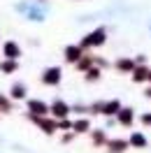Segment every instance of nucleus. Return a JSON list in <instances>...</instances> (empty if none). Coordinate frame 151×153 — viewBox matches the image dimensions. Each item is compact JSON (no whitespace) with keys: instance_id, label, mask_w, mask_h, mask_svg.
I'll use <instances>...</instances> for the list:
<instances>
[{"instance_id":"f257e3e1","label":"nucleus","mask_w":151,"mask_h":153,"mask_svg":"<svg viewBox=\"0 0 151 153\" xmlns=\"http://www.w3.org/2000/svg\"><path fill=\"white\" fill-rule=\"evenodd\" d=\"M105 37H107V33H105L102 28H98V30L88 33V35L84 37L81 47H102V44H105Z\"/></svg>"},{"instance_id":"f03ea898","label":"nucleus","mask_w":151,"mask_h":153,"mask_svg":"<svg viewBox=\"0 0 151 153\" xmlns=\"http://www.w3.org/2000/svg\"><path fill=\"white\" fill-rule=\"evenodd\" d=\"M61 76H63V70L61 67H47L44 74H42V81L47 86H58L61 84Z\"/></svg>"},{"instance_id":"7ed1b4c3","label":"nucleus","mask_w":151,"mask_h":153,"mask_svg":"<svg viewBox=\"0 0 151 153\" xmlns=\"http://www.w3.org/2000/svg\"><path fill=\"white\" fill-rule=\"evenodd\" d=\"M28 111L33 116H47V114H51V107H47L42 100H30L28 102Z\"/></svg>"},{"instance_id":"20e7f679","label":"nucleus","mask_w":151,"mask_h":153,"mask_svg":"<svg viewBox=\"0 0 151 153\" xmlns=\"http://www.w3.org/2000/svg\"><path fill=\"white\" fill-rule=\"evenodd\" d=\"M70 114V107L63 102V100H54V105H51V116L54 118H67Z\"/></svg>"},{"instance_id":"39448f33","label":"nucleus","mask_w":151,"mask_h":153,"mask_svg":"<svg viewBox=\"0 0 151 153\" xmlns=\"http://www.w3.org/2000/svg\"><path fill=\"white\" fill-rule=\"evenodd\" d=\"M135 67H137V60H132V58H119V60L114 63V70H116V72H130L132 74Z\"/></svg>"},{"instance_id":"423d86ee","label":"nucleus","mask_w":151,"mask_h":153,"mask_svg":"<svg viewBox=\"0 0 151 153\" xmlns=\"http://www.w3.org/2000/svg\"><path fill=\"white\" fill-rule=\"evenodd\" d=\"M116 118H119V123H121L123 128H130L132 121H135V111L128 109V107H121V111L116 114Z\"/></svg>"},{"instance_id":"0eeeda50","label":"nucleus","mask_w":151,"mask_h":153,"mask_svg":"<svg viewBox=\"0 0 151 153\" xmlns=\"http://www.w3.org/2000/svg\"><path fill=\"white\" fill-rule=\"evenodd\" d=\"M81 56H84V53H81V47H77V44H70V47H65V60H67V63L77 65Z\"/></svg>"},{"instance_id":"6e6552de","label":"nucleus","mask_w":151,"mask_h":153,"mask_svg":"<svg viewBox=\"0 0 151 153\" xmlns=\"http://www.w3.org/2000/svg\"><path fill=\"white\" fill-rule=\"evenodd\" d=\"M119 111H121V102H119V100H107V102L102 105V114L107 116V118L116 116Z\"/></svg>"},{"instance_id":"1a4fd4ad","label":"nucleus","mask_w":151,"mask_h":153,"mask_svg":"<svg viewBox=\"0 0 151 153\" xmlns=\"http://www.w3.org/2000/svg\"><path fill=\"white\" fill-rule=\"evenodd\" d=\"M128 144L130 142H126V139H112V142H107V149H109V153H123L126 149H128Z\"/></svg>"},{"instance_id":"9d476101","label":"nucleus","mask_w":151,"mask_h":153,"mask_svg":"<svg viewBox=\"0 0 151 153\" xmlns=\"http://www.w3.org/2000/svg\"><path fill=\"white\" fill-rule=\"evenodd\" d=\"M2 51H5V58H10V60H16V58L21 56V49L14 44V42H7L5 47H2Z\"/></svg>"},{"instance_id":"9b49d317","label":"nucleus","mask_w":151,"mask_h":153,"mask_svg":"<svg viewBox=\"0 0 151 153\" xmlns=\"http://www.w3.org/2000/svg\"><path fill=\"white\" fill-rule=\"evenodd\" d=\"M147 79H149V67H144V65H137L135 70H132V81L142 84V81H147Z\"/></svg>"},{"instance_id":"f8f14e48","label":"nucleus","mask_w":151,"mask_h":153,"mask_svg":"<svg viewBox=\"0 0 151 153\" xmlns=\"http://www.w3.org/2000/svg\"><path fill=\"white\" fill-rule=\"evenodd\" d=\"M72 130H75V134H84L91 130V121L88 118H79V121H75L72 123Z\"/></svg>"},{"instance_id":"ddd939ff","label":"nucleus","mask_w":151,"mask_h":153,"mask_svg":"<svg viewBox=\"0 0 151 153\" xmlns=\"http://www.w3.org/2000/svg\"><path fill=\"white\" fill-rule=\"evenodd\" d=\"M128 142H130L132 146H135V149H144V146H147V137H144L142 132H132Z\"/></svg>"},{"instance_id":"4468645a","label":"nucleus","mask_w":151,"mask_h":153,"mask_svg":"<svg viewBox=\"0 0 151 153\" xmlns=\"http://www.w3.org/2000/svg\"><path fill=\"white\" fill-rule=\"evenodd\" d=\"M93 63H95V58H91V56H81V58H79V63H77V70L88 72V70L93 67Z\"/></svg>"},{"instance_id":"2eb2a0df","label":"nucleus","mask_w":151,"mask_h":153,"mask_svg":"<svg viewBox=\"0 0 151 153\" xmlns=\"http://www.w3.org/2000/svg\"><path fill=\"white\" fill-rule=\"evenodd\" d=\"M12 97H14V100H23V97H26V86H23V84H14V86H12Z\"/></svg>"},{"instance_id":"dca6fc26","label":"nucleus","mask_w":151,"mask_h":153,"mask_svg":"<svg viewBox=\"0 0 151 153\" xmlns=\"http://www.w3.org/2000/svg\"><path fill=\"white\" fill-rule=\"evenodd\" d=\"M91 142H93V146H102V144L107 142V137H105L102 130H95V132L91 134Z\"/></svg>"},{"instance_id":"f3484780","label":"nucleus","mask_w":151,"mask_h":153,"mask_svg":"<svg viewBox=\"0 0 151 153\" xmlns=\"http://www.w3.org/2000/svg\"><path fill=\"white\" fill-rule=\"evenodd\" d=\"M100 79V67H91L86 72V81H98Z\"/></svg>"},{"instance_id":"a211bd4d","label":"nucleus","mask_w":151,"mask_h":153,"mask_svg":"<svg viewBox=\"0 0 151 153\" xmlns=\"http://www.w3.org/2000/svg\"><path fill=\"white\" fill-rule=\"evenodd\" d=\"M0 70H2V72H14V70H16V63H14V60H7V63L0 65Z\"/></svg>"},{"instance_id":"6ab92c4d","label":"nucleus","mask_w":151,"mask_h":153,"mask_svg":"<svg viewBox=\"0 0 151 153\" xmlns=\"http://www.w3.org/2000/svg\"><path fill=\"white\" fill-rule=\"evenodd\" d=\"M58 121V130H72V123L67 118H56Z\"/></svg>"},{"instance_id":"aec40b11","label":"nucleus","mask_w":151,"mask_h":153,"mask_svg":"<svg viewBox=\"0 0 151 153\" xmlns=\"http://www.w3.org/2000/svg\"><path fill=\"white\" fill-rule=\"evenodd\" d=\"M0 109H2V111H10V102H7L5 97H0Z\"/></svg>"},{"instance_id":"412c9836","label":"nucleus","mask_w":151,"mask_h":153,"mask_svg":"<svg viewBox=\"0 0 151 153\" xmlns=\"http://www.w3.org/2000/svg\"><path fill=\"white\" fill-rule=\"evenodd\" d=\"M142 123H144V125H151V114H144V116H142Z\"/></svg>"},{"instance_id":"4be33fe9","label":"nucleus","mask_w":151,"mask_h":153,"mask_svg":"<svg viewBox=\"0 0 151 153\" xmlns=\"http://www.w3.org/2000/svg\"><path fill=\"white\" fill-rule=\"evenodd\" d=\"M72 137H75V132H70V134H65V137H63V142H65V144H67V142H72Z\"/></svg>"},{"instance_id":"5701e85b","label":"nucleus","mask_w":151,"mask_h":153,"mask_svg":"<svg viewBox=\"0 0 151 153\" xmlns=\"http://www.w3.org/2000/svg\"><path fill=\"white\" fill-rule=\"evenodd\" d=\"M144 95H147V97H151V88H147V93H144Z\"/></svg>"},{"instance_id":"b1692460","label":"nucleus","mask_w":151,"mask_h":153,"mask_svg":"<svg viewBox=\"0 0 151 153\" xmlns=\"http://www.w3.org/2000/svg\"><path fill=\"white\" fill-rule=\"evenodd\" d=\"M147 81H149V84H151V70H149V79H147Z\"/></svg>"}]
</instances>
